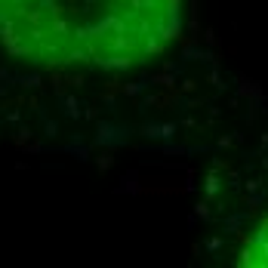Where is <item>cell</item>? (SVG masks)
Wrapping results in <instances>:
<instances>
[{
  "label": "cell",
  "instance_id": "cell-2",
  "mask_svg": "<svg viewBox=\"0 0 268 268\" xmlns=\"http://www.w3.org/2000/svg\"><path fill=\"white\" fill-rule=\"evenodd\" d=\"M241 262L253 265V268H268V219L259 225V231L250 237V244L244 247Z\"/></svg>",
  "mask_w": 268,
  "mask_h": 268
},
{
  "label": "cell",
  "instance_id": "cell-1",
  "mask_svg": "<svg viewBox=\"0 0 268 268\" xmlns=\"http://www.w3.org/2000/svg\"><path fill=\"white\" fill-rule=\"evenodd\" d=\"M182 0H0V44L40 68L123 71L179 34Z\"/></svg>",
  "mask_w": 268,
  "mask_h": 268
}]
</instances>
